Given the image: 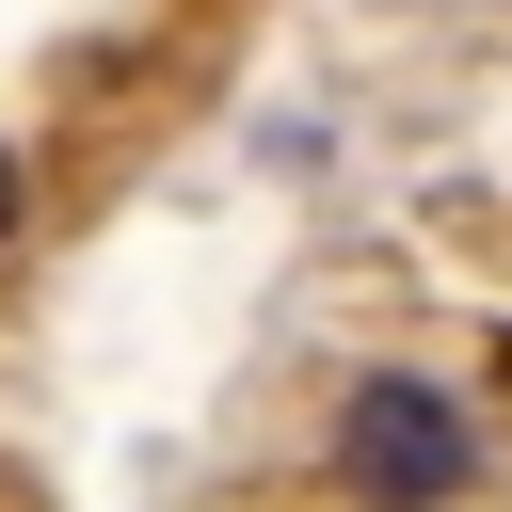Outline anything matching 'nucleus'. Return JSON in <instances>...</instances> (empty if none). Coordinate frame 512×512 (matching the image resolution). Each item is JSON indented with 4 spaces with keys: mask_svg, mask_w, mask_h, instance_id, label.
I'll return each instance as SVG.
<instances>
[{
    "mask_svg": "<svg viewBox=\"0 0 512 512\" xmlns=\"http://www.w3.org/2000/svg\"><path fill=\"white\" fill-rule=\"evenodd\" d=\"M336 480H368V496H464L480 480V432L432 400V384H352V416H336Z\"/></svg>",
    "mask_w": 512,
    "mask_h": 512,
    "instance_id": "1",
    "label": "nucleus"
},
{
    "mask_svg": "<svg viewBox=\"0 0 512 512\" xmlns=\"http://www.w3.org/2000/svg\"><path fill=\"white\" fill-rule=\"evenodd\" d=\"M0 240H16V160H0Z\"/></svg>",
    "mask_w": 512,
    "mask_h": 512,
    "instance_id": "2",
    "label": "nucleus"
}]
</instances>
